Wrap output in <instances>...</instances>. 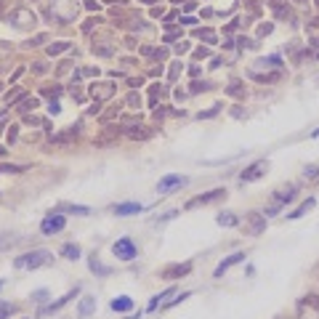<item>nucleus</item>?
Masks as SVG:
<instances>
[{"label": "nucleus", "instance_id": "obj_1", "mask_svg": "<svg viewBox=\"0 0 319 319\" xmlns=\"http://www.w3.org/2000/svg\"><path fill=\"white\" fill-rule=\"evenodd\" d=\"M53 255L48 250H32V253H24L14 261L16 269H40V266H48Z\"/></svg>", "mask_w": 319, "mask_h": 319}, {"label": "nucleus", "instance_id": "obj_2", "mask_svg": "<svg viewBox=\"0 0 319 319\" xmlns=\"http://www.w3.org/2000/svg\"><path fill=\"white\" fill-rule=\"evenodd\" d=\"M112 250H115V255H117V258H123V261H130V258H136V245L130 242L128 237L117 239V242L112 245Z\"/></svg>", "mask_w": 319, "mask_h": 319}, {"label": "nucleus", "instance_id": "obj_3", "mask_svg": "<svg viewBox=\"0 0 319 319\" xmlns=\"http://www.w3.org/2000/svg\"><path fill=\"white\" fill-rule=\"evenodd\" d=\"M115 90H117L115 83H96V85H90V96H93L96 101L112 99V96H115Z\"/></svg>", "mask_w": 319, "mask_h": 319}, {"label": "nucleus", "instance_id": "obj_4", "mask_svg": "<svg viewBox=\"0 0 319 319\" xmlns=\"http://www.w3.org/2000/svg\"><path fill=\"white\" fill-rule=\"evenodd\" d=\"M64 215H59V213H51L48 218L43 221V224H40V231H43V234H53V231H61L64 229Z\"/></svg>", "mask_w": 319, "mask_h": 319}, {"label": "nucleus", "instance_id": "obj_5", "mask_svg": "<svg viewBox=\"0 0 319 319\" xmlns=\"http://www.w3.org/2000/svg\"><path fill=\"white\" fill-rule=\"evenodd\" d=\"M224 195H226V189H213V192H208V195H199V197H195V199L186 202V210L197 208V205H210V202H215V199H221Z\"/></svg>", "mask_w": 319, "mask_h": 319}, {"label": "nucleus", "instance_id": "obj_6", "mask_svg": "<svg viewBox=\"0 0 319 319\" xmlns=\"http://www.w3.org/2000/svg\"><path fill=\"white\" fill-rule=\"evenodd\" d=\"M266 168H269V165H266V160H258V162H253L248 170H242V176H239V178H242L245 184H248V181H258L261 176L266 173Z\"/></svg>", "mask_w": 319, "mask_h": 319}, {"label": "nucleus", "instance_id": "obj_7", "mask_svg": "<svg viewBox=\"0 0 319 319\" xmlns=\"http://www.w3.org/2000/svg\"><path fill=\"white\" fill-rule=\"evenodd\" d=\"M184 184H186L184 176H162V178H160V184H157V189L168 195L170 189H178V186H184Z\"/></svg>", "mask_w": 319, "mask_h": 319}, {"label": "nucleus", "instance_id": "obj_8", "mask_svg": "<svg viewBox=\"0 0 319 319\" xmlns=\"http://www.w3.org/2000/svg\"><path fill=\"white\" fill-rule=\"evenodd\" d=\"M242 261H245V253H231L226 261H221V264H218V269H215V274H213V277H215V279H221V277H224V271H229L231 266L242 264Z\"/></svg>", "mask_w": 319, "mask_h": 319}, {"label": "nucleus", "instance_id": "obj_9", "mask_svg": "<svg viewBox=\"0 0 319 319\" xmlns=\"http://www.w3.org/2000/svg\"><path fill=\"white\" fill-rule=\"evenodd\" d=\"M11 19H16V21H14L16 27H30V24H35V14H32V11H24V8L11 11Z\"/></svg>", "mask_w": 319, "mask_h": 319}, {"label": "nucleus", "instance_id": "obj_10", "mask_svg": "<svg viewBox=\"0 0 319 319\" xmlns=\"http://www.w3.org/2000/svg\"><path fill=\"white\" fill-rule=\"evenodd\" d=\"M248 229H250V234H261V231L266 229V215L264 213H250L248 215Z\"/></svg>", "mask_w": 319, "mask_h": 319}, {"label": "nucleus", "instance_id": "obj_11", "mask_svg": "<svg viewBox=\"0 0 319 319\" xmlns=\"http://www.w3.org/2000/svg\"><path fill=\"white\" fill-rule=\"evenodd\" d=\"M192 271V264H181V266H168L165 269V279H176V277H184Z\"/></svg>", "mask_w": 319, "mask_h": 319}, {"label": "nucleus", "instance_id": "obj_12", "mask_svg": "<svg viewBox=\"0 0 319 319\" xmlns=\"http://www.w3.org/2000/svg\"><path fill=\"white\" fill-rule=\"evenodd\" d=\"M141 205H136V202H120V205H115V213L117 215H133V213H141Z\"/></svg>", "mask_w": 319, "mask_h": 319}, {"label": "nucleus", "instance_id": "obj_13", "mask_svg": "<svg viewBox=\"0 0 319 319\" xmlns=\"http://www.w3.org/2000/svg\"><path fill=\"white\" fill-rule=\"evenodd\" d=\"M75 295H77V287H75V290H70V293H67V295H64V298H59V301H56V303H51V306H45V309H43V314H51V311H59V309H61V306H64V303H70V301H72V298H75Z\"/></svg>", "mask_w": 319, "mask_h": 319}, {"label": "nucleus", "instance_id": "obj_14", "mask_svg": "<svg viewBox=\"0 0 319 319\" xmlns=\"http://www.w3.org/2000/svg\"><path fill=\"white\" fill-rule=\"evenodd\" d=\"M93 309H96V298H93V295H85V298L80 301V306H77V314L80 317H88Z\"/></svg>", "mask_w": 319, "mask_h": 319}, {"label": "nucleus", "instance_id": "obj_15", "mask_svg": "<svg viewBox=\"0 0 319 319\" xmlns=\"http://www.w3.org/2000/svg\"><path fill=\"white\" fill-rule=\"evenodd\" d=\"M293 197H295V189H293V186H282V189L274 192V202H279V205L290 202Z\"/></svg>", "mask_w": 319, "mask_h": 319}, {"label": "nucleus", "instance_id": "obj_16", "mask_svg": "<svg viewBox=\"0 0 319 319\" xmlns=\"http://www.w3.org/2000/svg\"><path fill=\"white\" fill-rule=\"evenodd\" d=\"M112 309H115V311H130V309H133V298H128V295H120V298L112 301Z\"/></svg>", "mask_w": 319, "mask_h": 319}, {"label": "nucleus", "instance_id": "obj_17", "mask_svg": "<svg viewBox=\"0 0 319 319\" xmlns=\"http://www.w3.org/2000/svg\"><path fill=\"white\" fill-rule=\"evenodd\" d=\"M309 208H314V197H309V199H306V202H301L298 208H295V213H290L287 218H301V215H303V213H306V210H309Z\"/></svg>", "mask_w": 319, "mask_h": 319}, {"label": "nucleus", "instance_id": "obj_18", "mask_svg": "<svg viewBox=\"0 0 319 319\" xmlns=\"http://www.w3.org/2000/svg\"><path fill=\"white\" fill-rule=\"evenodd\" d=\"M59 210H67V213H75V215H88L90 208H85V205H61Z\"/></svg>", "mask_w": 319, "mask_h": 319}, {"label": "nucleus", "instance_id": "obj_19", "mask_svg": "<svg viewBox=\"0 0 319 319\" xmlns=\"http://www.w3.org/2000/svg\"><path fill=\"white\" fill-rule=\"evenodd\" d=\"M168 295H173V287H168V290H165V293H160V295H155V298H152V301H149V306H146V309H149V311H155V309H157V306H160V303H162V301H165V298H168Z\"/></svg>", "mask_w": 319, "mask_h": 319}, {"label": "nucleus", "instance_id": "obj_20", "mask_svg": "<svg viewBox=\"0 0 319 319\" xmlns=\"http://www.w3.org/2000/svg\"><path fill=\"white\" fill-rule=\"evenodd\" d=\"M64 51H70V43H64V40H61V43H53V45H48V53H51V56H56V53H64Z\"/></svg>", "mask_w": 319, "mask_h": 319}, {"label": "nucleus", "instance_id": "obj_21", "mask_svg": "<svg viewBox=\"0 0 319 319\" xmlns=\"http://www.w3.org/2000/svg\"><path fill=\"white\" fill-rule=\"evenodd\" d=\"M61 253H64V258H80V248L77 245H64V250H61Z\"/></svg>", "mask_w": 319, "mask_h": 319}, {"label": "nucleus", "instance_id": "obj_22", "mask_svg": "<svg viewBox=\"0 0 319 319\" xmlns=\"http://www.w3.org/2000/svg\"><path fill=\"white\" fill-rule=\"evenodd\" d=\"M19 242V237H11V234H0V250H8L11 245Z\"/></svg>", "mask_w": 319, "mask_h": 319}, {"label": "nucleus", "instance_id": "obj_23", "mask_svg": "<svg viewBox=\"0 0 319 319\" xmlns=\"http://www.w3.org/2000/svg\"><path fill=\"white\" fill-rule=\"evenodd\" d=\"M90 269H93L96 274H101V277H106V274H109V266L99 264V261H96V258H90Z\"/></svg>", "mask_w": 319, "mask_h": 319}, {"label": "nucleus", "instance_id": "obj_24", "mask_svg": "<svg viewBox=\"0 0 319 319\" xmlns=\"http://www.w3.org/2000/svg\"><path fill=\"white\" fill-rule=\"evenodd\" d=\"M218 224H221V226H237V215L221 213V215H218Z\"/></svg>", "mask_w": 319, "mask_h": 319}, {"label": "nucleus", "instance_id": "obj_25", "mask_svg": "<svg viewBox=\"0 0 319 319\" xmlns=\"http://www.w3.org/2000/svg\"><path fill=\"white\" fill-rule=\"evenodd\" d=\"M35 106H37V99H21L19 112H30V109H35Z\"/></svg>", "mask_w": 319, "mask_h": 319}, {"label": "nucleus", "instance_id": "obj_26", "mask_svg": "<svg viewBox=\"0 0 319 319\" xmlns=\"http://www.w3.org/2000/svg\"><path fill=\"white\" fill-rule=\"evenodd\" d=\"M14 311V306L5 303V301H0V319H8V314Z\"/></svg>", "mask_w": 319, "mask_h": 319}, {"label": "nucleus", "instance_id": "obj_27", "mask_svg": "<svg viewBox=\"0 0 319 319\" xmlns=\"http://www.w3.org/2000/svg\"><path fill=\"white\" fill-rule=\"evenodd\" d=\"M303 176H306V178H317V176H319V165H311V168H306Z\"/></svg>", "mask_w": 319, "mask_h": 319}, {"label": "nucleus", "instance_id": "obj_28", "mask_svg": "<svg viewBox=\"0 0 319 319\" xmlns=\"http://www.w3.org/2000/svg\"><path fill=\"white\" fill-rule=\"evenodd\" d=\"M0 170H3V173H21L24 168H19V165H3Z\"/></svg>", "mask_w": 319, "mask_h": 319}, {"label": "nucleus", "instance_id": "obj_29", "mask_svg": "<svg viewBox=\"0 0 319 319\" xmlns=\"http://www.w3.org/2000/svg\"><path fill=\"white\" fill-rule=\"evenodd\" d=\"M189 298V293H181V295H176L173 301H170V303H165V306H176V303H181V301H186Z\"/></svg>", "mask_w": 319, "mask_h": 319}, {"label": "nucleus", "instance_id": "obj_30", "mask_svg": "<svg viewBox=\"0 0 319 319\" xmlns=\"http://www.w3.org/2000/svg\"><path fill=\"white\" fill-rule=\"evenodd\" d=\"M199 37H202V40H208V43H213V40H215V35H213L210 30H202V32H199Z\"/></svg>", "mask_w": 319, "mask_h": 319}, {"label": "nucleus", "instance_id": "obj_31", "mask_svg": "<svg viewBox=\"0 0 319 319\" xmlns=\"http://www.w3.org/2000/svg\"><path fill=\"white\" fill-rule=\"evenodd\" d=\"M128 104H130V106H139V104H141V96L130 93V96H128Z\"/></svg>", "mask_w": 319, "mask_h": 319}, {"label": "nucleus", "instance_id": "obj_32", "mask_svg": "<svg viewBox=\"0 0 319 319\" xmlns=\"http://www.w3.org/2000/svg\"><path fill=\"white\" fill-rule=\"evenodd\" d=\"M45 295H48L45 290H37V293L32 295V301H37V303H43V301H45Z\"/></svg>", "mask_w": 319, "mask_h": 319}, {"label": "nucleus", "instance_id": "obj_33", "mask_svg": "<svg viewBox=\"0 0 319 319\" xmlns=\"http://www.w3.org/2000/svg\"><path fill=\"white\" fill-rule=\"evenodd\" d=\"M303 303H311L314 309H319V301H317V295H306V301H303Z\"/></svg>", "mask_w": 319, "mask_h": 319}, {"label": "nucleus", "instance_id": "obj_34", "mask_svg": "<svg viewBox=\"0 0 319 319\" xmlns=\"http://www.w3.org/2000/svg\"><path fill=\"white\" fill-rule=\"evenodd\" d=\"M43 43H45V35H37L35 40H30L27 45H43Z\"/></svg>", "mask_w": 319, "mask_h": 319}, {"label": "nucleus", "instance_id": "obj_35", "mask_svg": "<svg viewBox=\"0 0 319 319\" xmlns=\"http://www.w3.org/2000/svg\"><path fill=\"white\" fill-rule=\"evenodd\" d=\"M48 109H51V115H59V109H61V106L56 104V101H51V106H48Z\"/></svg>", "mask_w": 319, "mask_h": 319}, {"label": "nucleus", "instance_id": "obj_36", "mask_svg": "<svg viewBox=\"0 0 319 319\" xmlns=\"http://www.w3.org/2000/svg\"><path fill=\"white\" fill-rule=\"evenodd\" d=\"M181 24H186V27H192V24H195V19H192V16H184V19H181Z\"/></svg>", "mask_w": 319, "mask_h": 319}, {"label": "nucleus", "instance_id": "obj_37", "mask_svg": "<svg viewBox=\"0 0 319 319\" xmlns=\"http://www.w3.org/2000/svg\"><path fill=\"white\" fill-rule=\"evenodd\" d=\"M258 32H261V35H269V32H271V24H264V27H261Z\"/></svg>", "mask_w": 319, "mask_h": 319}, {"label": "nucleus", "instance_id": "obj_38", "mask_svg": "<svg viewBox=\"0 0 319 319\" xmlns=\"http://www.w3.org/2000/svg\"><path fill=\"white\" fill-rule=\"evenodd\" d=\"M16 139V125H11V130H8V141H14Z\"/></svg>", "mask_w": 319, "mask_h": 319}, {"label": "nucleus", "instance_id": "obj_39", "mask_svg": "<svg viewBox=\"0 0 319 319\" xmlns=\"http://www.w3.org/2000/svg\"><path fill=\"white\" fill-rule=\"evenodd\" d=\"M311 136H314V139H317V136H319V128H317V130H314V133H311Z\"/></svg>", "mask_w": 319, "mask_h": 319}, {"label": "nucleus", "instance_id": "obj_40", "mask_svg": "<svg viewBox=\"0 0 319 319\" xmlns=\"http://www.w3.org/2000/svg\"><path fill=\"white\" fill-rule=\"evenodd\" d=\"M295 3H306V0H295Z\"/></svg>", "mask_w": 319, "mask_h": 319}, {"label": "nucleus", "instance_id": "obj_41", "mask_svg": "<svg viewBox=\"0 0 319 319\" xmlns=\"http://www.w3.org/2000/svg\"><path fill=\"white\" fill-rule=\"evenodd\" d=\"M0 88H3V85H0Z\"/></svg>", "mask_w": 319, "mask_h": 319}, {"label": "nucleus", "instance_id": "obj_42", "mask_svg": "<svg viewBox=\"0 0 319 319\" xmlns=\"http://www.w3.org/2000/svg\"><path fill=\"white\" fill-rule=\"evenodd\" d=\"M0 284H3V282H0Z\"/></svg>", "mask_w": 319, "mask_h": 319}]
</instances>
